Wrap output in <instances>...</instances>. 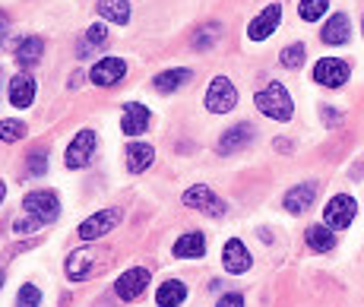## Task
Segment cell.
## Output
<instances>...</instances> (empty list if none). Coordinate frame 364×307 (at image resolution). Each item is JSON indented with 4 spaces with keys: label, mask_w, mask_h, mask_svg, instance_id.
<instances>
[{
    "label": "cell",
    "mask_w": 364,
    "mask_h": 307,
    "mask_svg": "<svg viewBox=\"0 0 364 307\" xmlns=\"http://www.w3.org/2000/svg\"><path fill=\"white\" fill-rule=\"evenodd\" d=\"M23 212H26L23 219L13 222V232L16 235H29L41 225H51L60 215V200H58V193H51V190H32L29 197L23 200Z\"/></svg>",
    "instance_id": "cell-1"
},
{
    "label": "cell",
    "mask_w": 364,
    "mask_h": 307,
    "mask_svg": "<svg viewBox=\"0 0 364 307\" xmlns=\"http://www.w3.org/2000/svg\"><path fill=\"white\" fill-rule=\"evenodd\" d=\"M257 111H263L266 117H272V121H291V111H295V104H291V95L289 89L282 86V82H269L266 89L257 92Z\"/></svg>",
    "instance_id": "cell-2"
},
{
    "label": "cell",
    "mask_w": 364,
    "mask_h": 307,
    "mask_svg": "<svg viewBox=\"0 0 364 307\" xmlns=\"http://www.w3.org/2000/svg\"><path fill=\"white\" fill-rule=\"evenodd\" d=\"M355 215H358V203H355V197H348V193H336L323 209V222H326V228H333V232L348 228L355 222Z\"/></svg>",
    "instance_id": "cell-3"
},
{
    "label": "cell",
    "mask_w": 364,
    "mask_h": 307,
    "mask_svg": "<svg viewBox=\"0 0 364 307\" xmlns=\"http://www.w3.org/2000/svg\"><path fill=\"white\" fill-rule=\"evenodd\" d=\"M235 104H237V89L232 86V80L215 76L206 89V111H213V114H228Z\"/></svg>",
    "instance_id": "cell-4"
},
{
    "label": "cell",
    "mask_w": 364,
    "mask_h": 307,
    "mask_svg": "<svg viewBox=\"0 0 364 307\" xmlns=\"http://www.w3.org/2000/svg\"><path fill=\"white\" fill-rule=\"evenodd\" d=\"M95 146H99V136L92 134V130H80L73 139H70V146H67V152H64V162H67V168H82V165L92 158V152H95Z\"/></svg>",
    "instance_id": "cell-5"
},
{
    "label": "cell",
    "mask_w": 364,
    "mask_h": 307,
    "mask_svg": "<svg viewBox=\"0 0 364 307\" xmlns=\"http://www.w3.org/2000/svg\"><path fill=\"white\" fill-rule=\"evenodd\" d=\"M348 76H352V70H348V64L342 58H323V60H317V67H314V80L326 89L346 86Z\"/></svg>",
    "instance_id": "cell-6"
},
{
    "label": "cell",
    "mask_w": 364,
    "mask_h": 307,
    "mask_svg": "<svg viewBox=\"0 0 364 307\" xmlns=\"http://www.w3.org/2000/svg\"><path fill=\"white\" fill-rule=\"evenodd\" d=\"M117 222H121V209H102V212L89 215V219L80 225V238L82 241H99L108 232H114Z\"/></svg>",
    "instance_id": "cell-7"
},
{
    "label": "cell",
    "mask_w": 364,
    "mask_h": 307,
    "mask_svg": "<svg viewBox=\"0 0 364 307\" xmlns=\"http://www.w3.org/2000/svg\"><path fill=\"white\" fill-rule=\"evenodd\" d=\"M184 206L197 209V212H206V215H225V200H219L213 193V187H187L184 190Z\"/></svg>",
    "instance_id": "cell-8"
},
{
    "label": "cell",
    "mask_w": 364,
    "mask_h": 307,
    "mask_svg": "<svg viewBox=\"0 0 364 307\" xmlns=\"http://www.w3.org/2000/svg\"><path fill=\"white\" fill-rule=\"evenodd\" d=\"M146 285H149V269L133 266L114 282V295L121 298V301H136V298L146 291Z\"/></svg>",
    "instance_id": "cell-9"
},
{
    "label": "cell",
    "mask_w": 364,
    "mask_h": 307,
    "mask_svg": "<svg viewBox=\"0 0 364 307\" xmlns=\"http://www.w3.org/2000/svg\"><path fill=\"white\" fill-rule=\"evenodd\" d=\"M279 23H282V6H279V4L266 6L260 16H257L254 23L247 26V38H250V41H263V38H269V35L279 29Z\"/></svg>",
    "instance_id": "cell-10"
},
{
    "label": "cell",
    "mask_w": 364,
    "mask_h": 307,
    "mask_svg": "<svg viewBox=\"0 0 364 307\" xmlns=\"http://www.w3.org/2000/svg\"><path fill=\"white\" fill-rule=\"evenodd\" d=\"M124 73H127V64H124L121 58H105V60H99V64L92 67L89 80H92L95 86L108 89V86H114V82H121Z\"/></svg>",
    "instance_id": "cell-11"
},
{
    "label": "cell",
    "mask_w": 364,
    "mask_h": 307,
    "mask_svg": "<svg viewBox=\"0 0 364 307\" xmlns=\"http://www.w3.org/2000/svg\"><path fill=\"white\" fill-rule=\"evenodd\" d=\"M314 200H317V184L307 181V184H298V187H291V190L285 193L282 206H285V212L301 215V212H307V209L314 206Z\"/></svg>",
    "instance_id": "cell-12"
},
{
    "label": "cell",
    "mask_w": 364,
    "mask_h": 307,
    "mask_svg": "<svg viewBox=\"0 0 364 307\" xmlns=\"http://www.w3.org/2000/svg\"><path fill=\"white\" fill-rule=\"evenodd\" d=\"M250 143H254V127H250V124H235L232 130L222 134L215 149H219V156H232V152H237V149H247Z\"/></svg>",
    "instance_id": "cell-13"
},
{
    "label": "cell",
    "mask_w": 364,
    "mask_h": 307,
    "mask_svg": "<svg viewBox=\"0 0 364 307\" xmlns=\"http://www.w3.org/2000/svg\"><path fill=\"white\" fill-rule=\"evenodd\" d=\"M222 263H225V269L232 276H241L250 269V250L244 247L241 238H232L225 244V250H222Z\"/></svg>",
    "instance_id": "cell-14"
},
{
    "label": "cell",
    "mask_w": 364,
    "mask_h": 307,
    "mask_svg": "<svg viewBox=\"0 0 364 307\" xmlns=\"http://www.w3.org/2000/svg\"><path fill=\"white\" fill-rule=\"evenodd\" d=\"M95 263H99V257H95V250H73V254L67 257V279H73V282H82V279H89L95 273Z\"/></svg>",
    "instance_id": "cell-15"
},
{
    "label": "cell",
    "mask_w": 364,
    "mask_h": 307,
    "mask_svg": "<svg viewBox=\"0 0 364 307\" xmlns=\"http://www.w3.org/2000/svg\"><path fill=\"white\" fill-rule=\"evenodd\" d=\"M146 124H149V108L139 102H127L121 108V130L127 136H136L146 130Z\"/></svg>",
    "instance_id": "cell-16"
},
{
    "label": "cell",
    "mask_w": 364,
    "mask_h": 307,
    "mask_svg": "<svg viewBox=\"0 0 364 307\" xmlns=\"http://www.w3.org/2000/svg\"><path fill=\"white\" fill-rule=\"evenodd\" d=\"M35 102V80L29 73H19L10 80V104L13 108H29Z\"/></svg>",
    "instance_id": "cell-17"
},
{
    "label": "cell",
    "mask_w": 364,
    "mask_h": 307,
    "mask_svg": "<svg viewBox=\"0 0 364 307\" xmlns=\"http://www.w3.org/2000/svg\"><path fill=\"white\" fill-rule=\"evenodd\" d=\"M348 35H352V19H348L346 13H333L330 23H326L323 32H320V38H323L326 45H346Z\"/></svg>",
    "instance_id": "cell-18"
},
{
    "label": "cell",
    "mask_w": 364,
    "mask_h": 307,
    "mask_svg": "<svg viewBox=\"0 0 364 307\" xmlns=\"http://www.w3.org/2000/svg\"><path fill=\"white\" fill-rule=\"evenodd\" d=\"M171 254L178 257V260H197V257L206 254V238H203L200 232L184 235V238H178V241H174Z\"/></svg>",
    "instance_id": "cell-19"
},
{
    "label": "cell",
    "mask_w": 364,
    "mask_h": 307,
    "mask_svg": "<svg viewBox=\"0 0 364 307\" xmlns=\"http://www.w3.org/2000/svg\"><path fill=\"white\" fill-rule=\"evenodd\" d=\"M152 162H156V149H152V146H146V143H130L127 146V168L133 174H143Z\"/></svg>",
    "instance_id": "cell-20"
},
{
    "label": "cell",
    "mask_w": 364,
    "mask_h": 307,
    "mask_svg": "<svg viewBox=\"0 0 364 307\" xmlns=\"http://www.w3.org/2000/svg\"><path fill=\"white\" fill-rule=\"evenodd\" d=\"M184 298H187V285L181 282V279H168V282H162L159 285V291H156V304L159 307H178Z\"/></svg>",
    "instance_id": "cell-21"
},
{
    "label": "cell",
    "mask_w": 364,
    "mask_h": 307,
    "mask_svg": "<svg viewBox=\"0 0 364 307\" xmlns=\"http://www.w3.org/2000/svg\"><path fill=\"white\" fill-rule=\"evenodd\" d=\"M41 54H45V41H41L38 35H29V38H23L19 48H16V64L19 67H35L41 60Z\"/></svg>",
    "instance_id": "cell-22"
},
{
    "label": "cell",
    "mask_w": 364,
    "mask_h": 307,
    "mask_svg": "<svg viewBox=\"0 0 364 307\" xmlns=\"http://www.w3.org/2000/svg\"><path fill=\"white\" fill-rule=\"evenodd\" d=\"M304 241H307V247L317 250V254H326V250L336 247V235H333V228H326V225H311L304 232Z\"/></svg>",
    "instance_id": "cell-23"
},
{
    "label": "cell",
    "mask_w": 364,
    "mask_h": 307,
    "mask_svg": "<svg viewBox=\"0 0 364 307\" xmlns=\"http://www.w3.org/2000/svg\"><path fill=\"white\" fill-rule=\"evenodd\" d=\"M191 70L184 67H174V70H165V73H159L156 80H152V86L159 89V92H174V89H181L187 80H191Z\"/></svg>",
    "instance_id": "cell-24"
},
{
    "label": "cell",
    "mask_w": 364,
    "mask_h": 307,
    "mask_svg": "<svg viewBox=\"0 0 364 307\" xmlns=\"http://www.w3.org/2000/svg\"><path fill=\"white\" fill-rule=\"evenodd\" d=\"M99 13L108 23H117V26H124L130 19V0H99Z\"/></svg>",
    "instance_id": "cell-25"
},
{
    "label": "cell",
    "mask_w": 364,
    "mask_h": 307,
    "mask_svg": "<svg viewBox=\"0 0 364 307\" xmlns=\"http://www.w3.org/2000/svg\"><path fill=\"white\" fill-rule=\"evenodd\" d=\"M219 32H222V26H215V23L200 26L197 35H193V48H197V51H206V48H213L215 41H219Z\"/></svg>",
    "instance_id": "cell-26"
},
{
    "label": "cell",
    "mask_w": 364,
    "mask_h": 307,
    "mask_svg": "<svg viewBox=\"0 0 364 307\" xmlns=\"http://www.w3.org/2000/svg\"><path fill=\"white\" fill-rule=\"evenodd\" d=\"M330 10V0H301V19H304V23H317L320 16H323V13Z\"/></svg>",
    "instance_id": "cell-27"
},
{
    "label": "cell",
    "mask_w": 364,
    "mask_h": 307,
    "mask_svg": "<svg viewBox=\"0 0 364 307\" xmlns=\"http://www.w3.org/2000/svg\"><path fill=\"white\" fill-rule=\"evenodd\" d=\"M304 54H307V48L301 45V41H295V45H289L282 54H279V60H282V67H289V70H298L301 64H304Z\"/></svg>",
    "instance_id": "cell-28"
},
{
    "label": "cell",
    "mask_w": 364,
    "mask_h": 307,
    "mask_svg": "<svg viewBox=\"0 0 364 307\" xmlns=\"http://www.w3.org/2000/svg\"><path fill=\"white\" fill-rule=\"evenodd\" d=\"M19 136H26L23 121H0V143H16Z\"/></svg>",
    "instance_id": "cell-29"
},
{
    "label": "cell",
    "mask_w": 364,
    "mask_h": 307,
    "mask_svg": "<svg viewBox=\"0 0 364 307\" xmlns=\"http://www.w3.org/2000/svg\"><path fill=\"white\" fill-rule=\"evenodd\" d=\"M41 304V289H35L32 282H26L16 295V307H38Z\"/></svg>",
    "instance_id": "cell-30"
},
{
    "label": "cell",
    "mask_w": 364,
    "mask_h": 307,
    "mask_svg": "<svg viewBox=\"0 0 364 307\" xmlns=\"http://www.w3.org/2000/svg\"><path fill=\"white\" fill-rule=\"evenodd\" d=\"M45 168H48V152L45 149H35L29 156V168H26V171H29L32 178H38V174H45Z\"/></svg>",
    "instance_id": "cell-31"
},
{
    "label": "cell",
    "mask_w": 364,
    "mask_h": 307,
    "mask_svg": "<svg viewBox=\"0 0 364 307\" xmlns=\"http://www.w3.org/2000/svg\"><path fill=\"white\" fill-rule=\"evenodd\" d=\"M86 41H89V45H105V41H108V29H105L102 23L89 26V29H86Z\"/></svg>",
    "instance_id": "cell-32"
},
{
    "label": "cell",
    "mask_w": 364,
    "mask_h": 307,
    "mask_svg": "<svg viewBox=\"0 0 364 307\" xmlns=\"http://www.w3.org/2000/svg\"><path fill=\"white\" fill-rule=\"evenodd\" d=\"M215 307H244V295L241 291H228V295L219 298V304Z\"/></svg>",
    "instance_id": "cell-33"
},
{
    "label": "cell",
    "mask_w": 364,
    "mask_h": 307,
    "mask_svg": "<svg viewBox=\"0 0 364 307\" xmlns=\"http://www.w3.org/2000/svg\"><path fill=\"white\" fill-rule=\"evenodd\" d=\"M6 29H10V19H6V13L0 10V45H4V35H6Z\"/></svg>",
    "instance_id": "cell-34"
},
{
    "label": "cell",
    "mask_w": 364,
    "mask_h": 307,
    "mask_svg": "<svg viewBox=\"0 0 364 307\" xmlns=\"http://www.w3.org/2000/svg\"><path fill=\"white\" fill-rule=\"evenodd\" d=\"M323 111H326V114H323L326 124H339V114H336V108H323Z\"/></svg>",
    "instance_id": "cell-35"
},
{
    "label": "cell",
    "mask_w": 364,
    "mask_h": 307,
    "mask_svg": "<svg viewBox=\"0 0 364 307\" xmlns=\"http://www.w3.org/2000/svg\"><path fill=\"white\" fill-rule=\"evenodd\" d=\"M4 197H6V187H4V181H0V203H4Z\"/></svg>",
    "instance_id": "cell-36"
},
{
    "label": "cell",
    "mask_w": 364,
    "mask_h": 307,
    "mask_svg": "<svg viewBox=\"0 0 364 307\" xmlns=\"http://www.w3.org/2000/svg\"><path fill=\"white\" fill-rule=\"evenodd\" d=\"M4 279H6V276H4V269H0V285H4Z\"/></svg>",
    "instance_id": "cell-37"
}]
</instances>
